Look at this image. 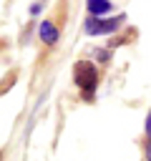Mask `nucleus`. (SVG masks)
<instances>
[{
  "label": "nucleus",
  "mask_w": 151,
  "mask_h": 161,
  "mask_svg": "<svg viewBox=\"0 0 151 161\" xmlns=\"http://www.w3.org/2000/svg\"><path fill=\"white\" fill-rule=\"evenodd\" d=\"M73 83L81 88L83 98L91 101V98H93V91H96V83H98V73H96L93 63H88V60H78V63L73 65Z\"/></svg>",
  "instance_id": "f257e3e1"
},
{
  "label": "nucleus",
  "mask_w": 151,
  "mask_h": 161,
  "mask_svg": "<svg viewBox=\"0 0 151 161\" xmlns=\"http://www.w3.org/2000/svg\"><path fill=\"white\" fill-rule=\"evenodd\" d=\"M146 133H148V141H151V113H148V118H146Z\"/></svg>",
  "instance_id": "423d86ee"
},
{
  "label": "nucleus",
  "mask_w": 151,
  "mask_h": 161,
  "mask_svg": "<svg viewBox=\"0 0 151 161\" xmlns=\"http://www.w3.org/2000/svg\"><path fill=\"white\" fill-rule=\"evenodd\" d=\"M146 161H151V141L146 143Z\"/></svg>",
  "instance_id": "0eeeda50"
},
{
  "label": "nucleus",
  "mask_w": 151,
  "mask_h": 161,
  "mask_svg": "<svg viewBox=\"0 0 151 161\" xmlns=\"http://www.w3.org/2000/svg\"><path fill=\"white\" fill-rule=\"evenodd\" d=\"M86 5H88V13L98 18V15L111 13V5H113V3H108V0H86Z\"/></svg>",
  "instance_id": "20e7f679"
},
{
  "label": "nucleus",
  "mask_w": 151,
  "mask_h": 161,
  "mask_svg": "<svg viewBox=\"0 0 151 161\" xmlns=\"http://www.w3.org/2000/svg\"><path fill=\"white\" fill-rule=\"evenodd\" d=\"M38 33H40V40H43L45 45H53V43L58 40V28H55V23H53V20H43Z\"/></svg>",
  "instance_id": "7ed1b4c3"
},
{
  "label": "nucleus",
  "mask_w": 151,
  "mask_h": 161,
  "mask_svg": "<svg viewBox=\"0 0 151 161\" xmlns=\"http://www.w3.org/2000/svg\"><path fill=\"white\" fill-rule=\"evenodd\" d=\"M96 58H98V60H106L108 53H106V50H96Z\"/></svg>",
  "instance_id": "39448f33"
},
{
  "label": "nucleus",
  "mask_w": 151,
  "mask_h": 161,
  "mask_svg": "<svg viewBox=\"0 0 151 161\" xmlns=\"http://www.w3.org/2000/svg\"><path fill=\"white\" fill-rule=\"evenodd\" d=\"M123 20H126L123 15H116V18H111V20H106V18H88L86 33H88V35H108V33L118 30Z\"/></svg>",
  "instance_id": "f03ea898"
}]
</instances>
